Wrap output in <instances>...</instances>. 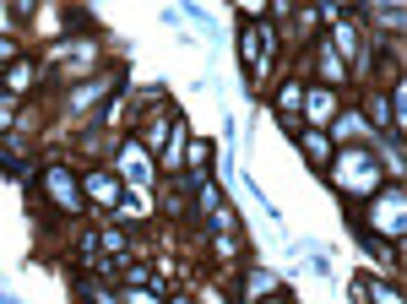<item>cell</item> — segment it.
<instances>
[{
  "label": "cell",
  "mask_w": 407,
  "mask_h": 304,
  "mask_svg": "<svg viewBox=\"0 0 407 304\" xmlns=\"http://www.w3.org/2000/svg\"><path fill=\"white\" fill-rule=\"evenodd\" d=\"M125 304H158L152 293H125Z\"/></svg>",
  "instance_id": "52a82bcc"
},
{
  "label": "cell",
  "mask_w": 407,
  "mask_h": 304,
  "mask_svg": "<svg viewBox=\"0 0 407 304\" xmlns=\"http://www.w3.org/2000/svg\"><path fill=\"white\" fill-rule=\"evenodd\" d=\"M369 293H375L380 304H402V293H396V288H369Z\"/></svg>",
  "instance_id": "8992f818"
},
{
  "label": "cell",
  "mask_w": 407,
  "mask_h": 304,
  "mask_svg": "<svg viewBox=\"0 0 407 304\" xmlns=\"http://www.w3.org/2000/svg\"><path fill=\"white\" fill-rule=\"evenodd\" d=\"M277 103H283V114H293V109H299V81H288V87H283V98H277Z\"/></svg>",
  "instance_id": "277c9868"
},
{
  "label": "cell",
  "mask_w": 407,
  "mask_h": 304,
  "mask_svg": "<svg viewBox=\"0 0 407 304\" xmlns=\"http://www.w3.org/2000/svg\"><path fill=\"white\" fill-rule=\"evenodd\" d=\"M299 142H305V152H309L315 163H326V158H331V147H326V136H315V131H299Z\"/></svg>",
  "instance_id": "6da1fadb"
},
{
  "label": "cell",
  "mask_w": 407,
  "mask_h": 304,
  "mask_svg": "<svg viewBox=\"0 0 407 304\" xmlns=\"http://www.w3.org/2000/svg\"><path fill=\"white\" fill-rule=\"evenodd\" d=\"M337 49H342V55H359V39H353L347 27H337Z\"/></svg>",
  "instance_id": "5b68a950"
},
{
  "label": "cell",
  "mask_w": 407,
  "mask_h": 304,
  "mask_svg": "<svg viewBox=\"0 0 407 304\" xmlns=\"http://www.w3.org/2000/svg\"><path fill=\"white\" fill-rule=\"evenodd\" d=\"M125 174H131V180H147V158H142V152H136V147L125 152Z\"/></svg>",
  "instance_id": "3957f363"
},
{
  "label": "cell",
  "mask_w": 407,
  "mask_h": 304,
  "mask_svg": "<svg viewBox=\"0 0 407 304\" xmlns=\"http://www.w3.org/2000/svg\"><path fill=\"white\" fill-rule=\"evenodd\" d=\"M49 190H55V196H60L65 206H76V190H71V180H65L60 168H55V174H49Z\"/></svg>",
  "instance_id": "7a4b0ae2"
}]
</instances>
